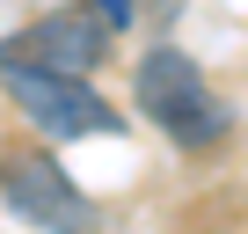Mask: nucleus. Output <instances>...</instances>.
Returning a JSON list of instances; mask_svg holds the SVG:
<instances>
[{
  "mask_svg": "<svg viewBox=\"0 0 248 234\" xmlns=\"http://www.w3.org/2000/svg\"><path fill=\"white\" fill-rule=\"evenodd\" d=\"M0 73H8V95L22 102V117H30L37 132H51V139L117 132V110H109L80 73H51V66H22V59H8Z\"/></svg>",
  "mask_w": 248,
  "mask_h": 234,
  "instance_id": "2",
  "label": "nucleus"
},
{
  "mask_svg": "<svg viewBox=\"0 0 248 234\" xmlns=\"http://www.w3.org/2000/svg\"><path fill=\"white\" fill-rule=\"evenodd\" d=\"M8 59L51 66V73H88V66L109 59V22H102L95 8H88V15H44L37 30H22V37L0 44V66H8Z\"/></svg>",
  "mask_w": 248,
  "mask_h": 234,
  "instance_id": "3",
  "label": "nucleus"
},
{
  "mask_svg": "<svg viewBox=\"0 0 248 234\" xmlns=\"http://www.w3.org/2000/svg\"><path fill=\"white\" fill-rule=\"evenodd\" d=\"M0 190H8V205L22 219H37V227H88L95 219V205L51 161H37V154H8V161H0Z\"/></svg>",
  "mask_w": 248,
  "mask_h": 234,
  "instance_id": "4",
  "label": "nucleus"
},
{
  "mask_svg": "<svg viewBox=\"0 0 248 234\" xmlns=\"http://www.w3.org/2000/svg\"><path fill=\"white\" fill-rule=\"evenodd\" d=\"M132 95H139V110L154 117V125H161L168 139H183V147H212V139L226 132V110H219V95H212V88H204V73H197L183 51H168V44L139 59Z\"/></svg>",
  "mask_w": 248,
  "mask_h": 234,
  "instance_id": "1",
  "label": "nucleus"
},
{
  "mask_svg": "<svg viewBox=\"0 0 248 234\" xmlns=\"http://www.w3.org/2000/svg\"><path fill=\"white\" fill-rule=\"evenodd\" d=\"M88 8H95L109 30H124V22H132V0H88Z\"/></svg>",
  "mask_w": 248,
  "mask_h": 234,
  "instance_id": "5",
  "label": "nucleus"
}]
</instances>
